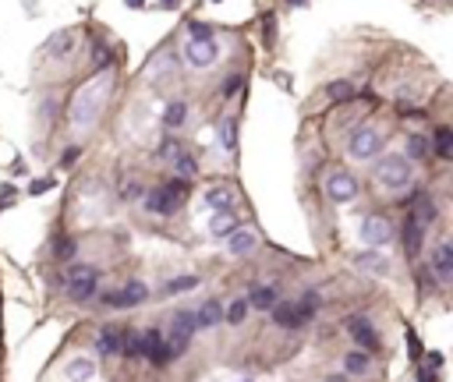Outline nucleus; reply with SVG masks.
Instances as JSON below:
<instances>
[{
    "label": "nucleus",
    "instance_id": "obj_1",
    "mask_svg": "<svg viewBox=\"0 0 453 382\" xmlns=\"http://www.w3.org/2000/svg\"><path fill=\"white\" fill-rule=\"evenodd\" d=\"M185 198H188V181L178 177V181H166V184L145 191V209H149L152 216H174Z\"/></svg>",
    "mask_w": 453,
    "mask_h": 382
},
{
    "label": "nucleus",
    "instance_id": "obj_2",
    "mask_svg": "<svg viewBox=\"0 0 453 382\" xmlns=\"http://www.w3.org/2000/svg\"><path fill=\"white\" fill-rule=\"evenodd\" d=\"M103 99H106V82H96V85L82 89L78 99H75V106H71V121L78 128H89L99 117V110H103Z\"/></svg>",
    "mask_w": 453,
    "mask_h": 382
},
{
    "label": "nucleus",
    "instance_id": "obj_3",
    "mask_svg": "<svg viewBox=\"0 0 453 382\" xmlns=\"http://www.w3.org/2000/svg\"><path fill=\"white\" fill-rule=\"evenodd\" d=\"M375 181L389 191H404L411 184V159L408 156H386L375 167Z\"/></svg>",
    "mask_w": 453,
    "mask_h": 382
},
{
    "label": "nucleus",
    "instance_id": "obj_4",
    "mask_svg": "<svg viewBox=\"0 0 453 382\" xmlns=\"http://www.w3.org/2000/svg\"><path fill=\"white\" fill-rule=\"evenodd\" d=\"M195 330H199V325H195V311H178V315H174V322H170V337L163 340L166 351H170V358H181V354L188 351Z\"/></svg>",
    "mask_w": 453,
    "mask_h": 382
},
{
    "label": "nucleus",
    "instance_id": "obj_5",
    "mask_svg": "<svg viewBox=\"0 0 453 382\" xmlns=\"http://www.w3.org/2000/svg\"><path fill=\"white\" fill-rule=\"evenodd\" d=\"M220 57V46H216V39L213 36H206V39H188V46H185V61L192 64V68H209L213 61Z\"/></svg>",
    "mask_w": 453,
    "mask_h": 382
},
{
    "label": "nucleus",
    "instance_id": "obj_6",
    "mask_svg": "<svg viewBox=\"0 0 453 382\" xmlns=\"http://www.w3.org/2000/svg\"><path fill=\"white\" fill-rule=\"evenodd\" d=\"M351 156L354 159H372V156H379V149H382V135L375 131V128H358L354 135H351Z\"/></svg>",
    "mask_w": 453,
    "mask_h": 382
},
{
    "label": "nucleus",
    "instance_id": "obj_7",
    "mask_svg": "<svg viewBox=\"0 0 453 382\" xmlns=\"http://www.w3.org/2000/svg\"><path fill=\"white\" fill-rule=\"evenodd\" d=\"M326 195H329L333 202H351V198L358 195V181H354L347 170H333V174L326 177Z\"/></svg>",
    "mask_w": 453,
    "mask_h": 382
},
{
    "label": "nucleus",
    "instance_id": "obj_8",
    "mask_svg": "<svg viewBox=\"0 0 453 382\" xmlns=\"http://www.w3.org/2000/svg\"><path fill=\"white\" fill-rule=\"evenodd\" d=\"M389 237H393L389 220H382V216H368L365 227H361V241H365V244H372V248H382Z\"/></svg>",
    "mask_w": 453,
    "mask_h": 382
},
{
    "label": "nucleus",
    "instance_id": "obj_9",
    "mask_svg": "<svg viewBox=\"0 0 453 382\" xmlns=\"http://www.w3.org/2000/svg\"><path fill=\"white\" fill-rule=\"evenodd\" d=\"M149 297V287L145 284H128L124 291H117V294H106L103 301L110 304V308H135V304H142Z\"/></svg>",
    "mask_w": 453,
    "mask_h": 382
},
{
    "label": "nucleus",
    "instance_id": "obj_10",
    "mask_svg": "<svg viewBox=\"0 0 453 382\" xmlns=\"http://www.w3.org/2000/svg\"><path fill=\"white\" fill-rule=\"evenodd\" d=\"M347 333L365 347V351H379V337H375V330H372V322L365 318V315H354L351 322H347Z\"/></svg>",
    "mask_w": 453,
    "mask_h": 382
},
{
    "label": "nucleus",
    "instance_id": "obj_11",
    "mask_svg": "<svg viewBox=\"0 0 453 382\" xmlns=\"http://www.w3.org/2000/svg\"><path fill=\"white\" fill-rule=\"evenodd\" d=\"M432 272L439 277V284H446V280L453 277V244H450V241H443V244L436 248V255H432Z\"/></svg>",
    "mask_w": 453,
    "mask_h": 382
},
{
    "label": "nucleus",
    "instance_id": "obj_12",
    "mask_svg": "<svg viewBox=\"0 0 453 382\" xmlns=\"http://www.w3.org/2000/svg\"><path fill=\"white\" fill-rule=\"evenodd\" d=\"M259 244V234L255 230H231V234H226V251H231V255H245V251H252Z\"/></svg>",
    "mask_w": 453,
    "mask_h": 382
},
{
    "label": "nucleus",
    "instance_id": "obj_13",
    "mask_svg": "<svg viewBox=\"0 0 453 382\" xmlns=\"http://www.w3.org/2000/svg\"><path fill=\"white\" fill-rule=\"evenodd\" d=\"M121 340H124V333L121 330H113V325H103L99 330V340H96V351L99 354H121Z\"/></svg>",
    "mask_w": 453,
    "mask_h": 382
},
{
    "label": "nucleus",
    "instance_id": "obj_14",
    "mask_svg": "<svg viewBox=\"0 0 453 382\" xmlns=\"http://www.w3.org/2000/svg\"><path fill=\"white\" fill-rule=\"evenodd\" d=\"M220 322H223L220 301H202V308L195 311V325H199V330H213V325H220Z\"/></svg>",
    "mask_w": 453,
    "mask_h": 382
},
{
    "label": "nucleus",
    "instance_id": "obj_15",
    "mask_svg": "<svg viewBox=\"0 0 453 382\" xmlns=\"http://www.w3.org/2000/svg\"><path fill=\"white\" fill-rule=\"evenodd\" d=\"M209 230H213L216 237H226L231 230H238V216H234L231 209H216L213 220H209Z\"/></svg>",
    "mask_w": 453,
    "mask_h": 382
},
{
    "label": "nucleus",
    "instance_id": "obj_16",
    "mask_svg": "<svg viewBox=\"0 0 453 382\" xmlns=\"http://www.w3.org/2000/svg\"><path fill=\"white\" fill-rule=\"evenodd\" d=\"M273 318H276V325H283V330H301V322H298V311H294V304L291 301H276L273 308Z\"/></svg>",
    "mask_w": 453,
    "mask_h": 382
},
{
    "label": "nucleus",
    "instance_id": "obj_17",
    "mask_svg": "<svg viewBox=\"0 0 453 382\" xmlns=\"http://www.w3.org/2000/svg\"><path fill=\"white\" fill-rule=\"evenodd\" d=\"M96 287H99V277H82V280H68V291H71V297H75V301H89V297L96 294Z\"/></svg>",
    "mask_w": 453,
    "mask_h": 382
},
{
    "label": "nucleus",
    "instance_id": "obj_18",
    "mask_svg": "<svg viewBox=\"0 0 453 382\" xmlns=\"http://www.w3.org/2000/svg\"><path fill=\"white\" fill-rule=\"evenodd\" d=\"M185 117H188V106H185V99L166 103V110H163V124H166V128H181V124H185Z\"/></svg>",
    "mask_w": 453,
    "mask_h": 382
},
{
    "label": "nucleus",
    "instance_id": "obj_19",
    "mask_svg": "<svg viewBox=\"0 0 453 382\" xmlns=\"http://www.w3.org/2000/svg\"><path fill=\"white\" fill-rule=\"evenodd\" d=\"M248 304H252L255 311H269V308L276 304V291H273V287H255V291L248 294Z\"/></svg>",
    "mask_w": 453,
    "mask_h": 382
},
{
    "label": "nucleus",
    "instance_id": "obj_20",
    "mask_svg": "<svg viewBox=\"0 0 453 382\" xmlns=\"http://www.w3.org/2000/svg\"><path fill=\"white\" fill-rule=\"evenodd\" d=\"M294 311H298V322H301V325L312 322V315L319 311V294H315V291H305V297L294 304Z\"/></svg>",
    "mask_w": 453,
    "mask_h": 382
},
{
    "label": "nucleus",
    "instance_id": "obj_21",
    "mask_svg": "<svg viewBox=\"0 0 453 382\" xmlns=\"http://www.w3.org/2000/svg\"><path fill=\"white\" fill-rule=\"evenodd\" d=\"M422 230H425V227H418L415 220H408V223H404V248H408V255H411V258L422 251Z\"/></svg>",
    "mask_w": 453,
    "mask_h": 382
},
{
    "label": "nucleus",
    "instance_id": "obj_22",
    "mask_svg": "<svg viewBox=\"0 0 453 382\" xmlns=\"http://www.w3.org/2000/svg\"><path fill=\"white\" fill-rule=\"evenodd\" d=\"M220 145L226 149V152H234L238 149V121H220Z\"/></svg>",
    "mask_w": 453,
    "mask_h": 382
},
{
    "label": "nucleus",
    "instance_id": "obj_23",
    "mask_svg": "<svg viewBox=\"0 0 453 382\" xmlns=\"http://www.w3.org/2000/svg\"><path fill=\"white\" fill-rule=\"evenodd\" d=\"M344 368L351 375H365L368 372V351H347L344 354Z\"/></svg>",
    "mask_w": 453,
    "mask_h": 382
},
{
    "label": "nucleus",
    "instance_id": "obj_24",
    "mask_svg": "<svg viewBox=\"0 0 453 382\" xmlns=\"http://www.w3.org/2000/svg\"><path fill=\"white\" fill-rule=\"evenodd\" d=\"M92 375H96V365L85 361V358H78V361L68 365V379H71V382H89Z\"/></svg>",
    "mask_w": 453,
    "mask_h": 382
},
{
    "label": "nucleus",
    "instance_id": "obj_25",
    "mask_svg": "<svg viewBox=\"0 0 453 382\" xmlns=\"http://www.w3.org/2000/svg\"><path fill=\"white\" fill-rule=\"evenodd\" d=\"M411 220H415L418 227H432V223H436V205H432L429 198H422V202L415 205V212H411Z\"/></svg>",
    "mask_w": 453,
    "mask_h": 382
},
{
    "label": "nucleus",
    "instance_id": "obj_26",
    "mask_svg": "<svg viewBox=\"0 0 453 382\" xmlns=\"http://www.w3.org/2000/svg\"><path fill=\"white\" fill-rule=\"evenodd\" d=\"M436 156H443V159H450L453 156V131L446 128V124H439V131H436Z\"/></svg>",
    "mask_w": 453,
    "mask_h": 382
},
{
    "label": "nucleus",
    "instance_id": "obj_27",
    "mask_svg": "<svg viewBox=\"0 0 453 382\" xmlns=\"http://www.w3.org/2000/svg\"><path fill=\"white\" fill-rule=\"evenodd\" d=\"M170 163H174V170H178L181 177H195V174H199V163H195L185 149H181L178 156H170Z\"/></svg>",
    "mask_w": 453,
    "mask_h": 382
},
{
    "label": "nucleus",
    "instance_id": "obj_28",
    "mask_svg": "<svg viewBox=\"0 0 453 382\" xmlns=\"http://www.w3.org/2000/svg\"><path fill=\"white\" fill-rule=\"evenodd\" d=\"M326 96H329L333 103H347V99L354 96V85H351L347 78H340V82H329V89H326Z\"/></svg>",
    "mask_w": 453,
    "mask_h": 382
},
{
    "label": "nucleus",
    "instance_id": "obj_29",
    "mask_svg": "<svg viewBox=\"0 0 453 382\" xmlns=\"http://www.w3.org/2000/svg\"><path fill=\"white\" fill-rule=\"evenodd\" d=\"M206 202H209L213 209H231L234 191H231V188H209V191H206Z\"/></svg>",
    "mask_w": 453,
    "mask_h": 382
},
{
    "label": "nucleus",
    "instance_id": "obj_30",
    "mask_svg": "<svg viewBox=\"0 0 453 382\" xmlns=\"http://www.w3.org/2000/svg\"><path fill=\"white\" fill-rule=\"evenodd\" d=\"M432 152V142L425 135H411L408 138V159H425Z\"/></svg>",
    "mask_w": 453,
    "mask_h": 382
},
{
    "label": "nucleus",
    "instance_id": "obj_31",
    "mask_svg": "<svg viewBox=\"0 0 453 382\" xmlns=\"http://www.w3.org/2000/svg\"><path fill=\"white\" fill-rule=\"evenodd\" d=\"M75 248H78V244H75V237H57V241H53V258L68 262V258L75 255Z\"/></svg>",
    "mask_w": 453,
    "mask_h": 382
},
{
    "label": "nucleus",
    "instance_id": "obj_32",
    "mask_svg": "<svg viewBox=\"0 0 453 382\" xmlns=\"http://www.w3.org/2000/svg\"><path fill=\"white\" fill-rule=\"evenodd\" d=\"M199 287V277H178V280H166V294H185V291H195Z\"/></svg>",
    "mask_w": 453,
    "mask_h": 382
},
{
    "label": "nucleus",
    "instance_id": "obj_33",
    "mask_svg": "<svg viewBox=\"0 0 453 382\" xmlns=\"http://www.w3.org/2000/svg\"><path fill=\"white\" fill-rule=\"evenodd\" d=\"M121 354H124V358H145L142 337H124V340H121Z\"/></svg>",
    "mask_w": 453,
    "mask_h": 382
},
{
    "label": "nucleus",
    "instance_id": "obj_34",
    "mask_svg": "<svg viewBox=\"0 0 453 382\" xmlns=\"http://www.w3.org/2000/svg\"><path fill=\"white\" fill-rule=\"evenodd\" d=\"M248 315V301H231V308H226V322L231 325H241Z\"/></svg>",
    "mask_w": 453,
    "mask_h": 382
},
{
    "label": "nucleus",
    "instance_id": "obj_35",
    "mask_svg": "<svg viewBox=\"0 0 453 382\" xmlns=\"http://www.w3.org/2000/svg\"><path fill=\"white\" fill-rule=\"evenodd\" d=\"M71 32H64V36H53V43H50V53H61V57H64V53L71 50Z\"/></svg>",
    "mask_w": 453,
    "mask_h": 382
},
{
    "label": "nucleus",
    "instance_id": "obj_36",
    "mask_svg": "<svg viewBox=\"0 0 453 382\" xmlns=\"http://www.w3.org/2000/svg\"><path fill=\"white\" fill-rule=\"evenodd\" d=\"M82 277H99V269H96V265H89V262H85V265H71V269H68V280H82Z\"/></svg>",
    "mask_w": 453,
    "mask_h": 382
},
{
    "label": "nucleus",
    "instance_id": "obj_37",
    "mask_svg": "<svg viewBox=\"0 0 453 382\" xmlns=\"http://www.w3.org/2000/svg\"><path fill=\"white\" fill-rule=\"evenodd\" d=\"M358 265H361V269H372V272H386V262H382L379 255H361Z\"/></svg>",
    "mask_w": 453,
    "mask_h": 382
},
{
    "label": "nucleus",
    "instance_id": "obj_38",
    "mask_svg": "<svg viewBox=\"0 0 453 382\" xmlns=\"http://www.w3.org/2000/svg\"><path fill=\"white\" fill-rule=\"evenodd\" d=\"M110 64H113V53L106 46H96V71H106Z\"/></svg>",
    "mask_w": 453,
    "mask_h": 382
},
{
    "label": "nucleus",
    "instance_id": "obj_39",
    "mask_svg": "<svg viewBox=\"0 0 453 382\" xmlns=\"http://www.w3.org/2000/svg\"><path fill=\"white\" fill-rule=\"evenodd\" d=\"M238 89H241V75H231V78H226V82L220 85V96L226 99V96H234Z\"/></svg>",
    "mask_w": 453,
    "mask_h": 382
},
{
    "label": "nucleus",
    "instance_id": "obj_40",
    "mask_svg": "<svg viewBox=\"0 0 453 382\" xmlns=\"http://www.w3.org/2000/svg\"><path fill=\"white\" fill-rule=\"evenodd\" d=\"M159 340H163V337H159V330H145V333H142V347H145V358H149V351H152V347H159Z\"/></svg>",
    "mask_w": 453,
    "mask_h": 382
},
{
    "label": "nucleus",
    "instance_id": "obj_41",
    "mask_svg": "<svg viewBox=\"0 0 453 382\" xmlns=\"http://www.w3.org/2000/svg\"><path fill=\"white\" fill-rule=\"evenodd\" d=\"M178 152H181V145H178L174 138H166V142L159 145V156H163V159H170V156H178Z\"/></svg>",
    "mask_w": 453,
    "mask_h": 382
},
{
    "label": "nucleus",
    "instance_id": "obj_42",
    "mask_svg": "<svg viewBox=\"0 0 453 382\" xmlns=\"http://www.w3.org/2000/svg\"><path fill=\"white\" fill-rule=\"evenodd\" d=\"M53 184H57V181H53V177H43V181H36V184H32V188H29V195H43V191H50V188H53Z\"/></svg>",
    "mask_w": 453,
    "mask_h": 382
},
{
    "label": "nucleus",
    "instance_id": "obj_43",
    "mask_svg": "<svg viewBox=\"0 0 453 382\" xmlns=\"http://www.w3.org/2000/svg\"><path fill=\"white\" fill-rule=\"evenodd\" d=\"M192 36H195V39H206V36H213V32H209V25H202V22H192Z\"/></svg>",
    "mask_w": 453,
    "mask_h": 382
},
{
    "label": "nucleus",
    "instance_id": "obj_44",
    "mask_svg": "<svg viewBox=\"0 0 453 382\" xmlns=\"http://www.w3.org/2000/svg\"><path fill=\"white\" fill-rule=\"evenodd\" d=\"M78 152H82V149H75V145H71V149L64 152V159H61V163H64V167H71V163L78 159Z\"/></svg>",
    "mask_w": 453,
    "mask_h": 382
},
{
    "label": "nucleus",
    "instance_id": "obj_45",
    "mask_svg": "<svg viewBox=\"0 0 453 382\" xmlns=\"http://www.w3.org/2000/svg\"><path fill=\"white\" fill-rule=\"evenodd\" d=\"M322 382H347V379H344V375H326Z\"/></svg>",
    "mask_w": 453,
    "mask_h": 382
},
{
    "label": "nucleus",
    "instance_id": "obj_46",
    "mask_svg": "<svg viewBox=\"0 0 453 382\" xmlns=\"http://www.w3.org/2000/svg\"><path fill=\"white\" fill-rule=\"evenodd\" d=\"M128 8H145V0H124Z\"/></svg>",
    "mask_w": 453,
    "mask_h": 382
},
{
    "label": "nucleus",
    "instance_id": "obj_47",
    "mask_svg": "<svg viewBox=\"0 0 453 382\" xmlns=\"http://www.w3.org/2000/svg\"><path fill=\"white\" fill-rule=\"evenodd\" d=\"M422 382H436V375H432V372H422Z\"/></svg>",
    "mask_w": 453,
    "mask_h": 382
},
{
    "label": "nucleus",
    "instance_id": "obj_48",
    "mask_svg": "<svg viewBox=\"0 0 453 382\" xmlns=\"http://www.w3.org/2000/svg\"><path fill=\"white\" fill-rule=\"evenodd\" d=\"M163 4H166V8H174V4H178V0H163Z\"/></svg>",
    "mask_w": 453,
    "mask_h": 382
},
{
    "label": "nucleus",
    "instance_id": "obj_49",
    "mask_svg": "<svg viewBox=\"0 0 453 382\" xmlns=\"http://www.w3.org/2000/svg\"><path fill=\"white\" fill-rule=\"evenodd\" d=\"M291 4H305V0H291Z\"/></svg>",
    "mask_w": 453,
    "mask_h": 382
},
{
    "label": "nucleus",
    "instance_id": "obj_50",
    "mask_svg": "<svg viewBox=\"0 0 453 382\" xmlns=\"http://www.w3.org/2000/svg\"><path fill=\"white\" fill-rule=\"evenodd\" d=\"M245 382H248V379H245Z\"/></svg>",
    "mask_w": 453,
    "mask_h": 382
}]
</instances>
